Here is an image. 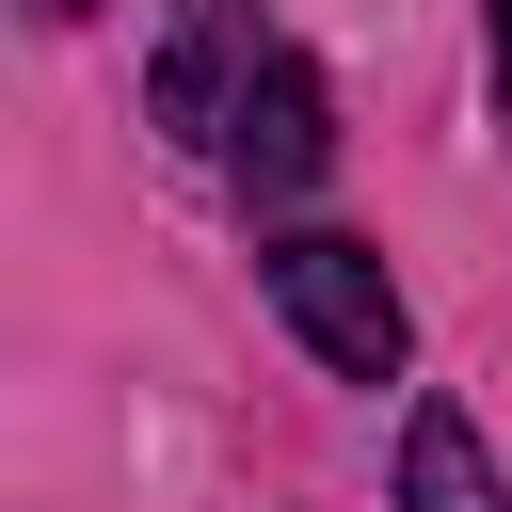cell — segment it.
<instances>
[{
  "instance_id": "cell-4",
  "label": "cell",
  "mask_w": 512,
  "mask_h": 512,
  "mask_svg": "<svg viewBox=\"0 0 512 512\" xmlns=\"http://www.w3.org/2000/svg\"><path fill=\"white\" fill-rule=\"evenodd\" d=\"M400 512H512L496 464H480V432L448 400H416V432H400Z\"/></svg>"
},
{
  "instance_id": "cell-2",
  "label": "cell",
  "mask_w": 512,
  "mask_h": 512,
  "mask_svg": "<svg viewBox=\"0 0 512 512\" xmlns=\"http://www.w3.org/2000/svg\"><path fill=\"white\" fill-rule=\"evenodd\" d=\"M256 64H272V48H256V0H192V32H176L160 80H144V112H160L176 144H224L240 96H256Z\"/></svg>"
},
{
  "instance_id": "cell-3",
  "label": "cell",
  "mask_w": 512,
  "mask_h": 512,
  "mask_svg": "<svg viewBox=\"0 0 512 512\" xmlns=\"http://www.w3.org/2000/svg\"><path fill=\"white\" fill-rule=\"evenodd\" d=\"M224 160H240L256 192H320V160H336V96H320V64H304V48H272V64H256V96H240Z\"/></svg>"
},
{
  "instance_id": "cell-5",
  "label": "cell",
  "mask_w": 512,
  "mask_h": 512,
  "mask_svg": "<svg viewBox=\"0 0 512 512\" xmlns=\"http://www.w3.org/2000/svg\"><path fill=\"white\" fill-rule=\"evenodd\" d=\"M496 96H512V0H496Z\"/></svg>"
},
{
  "instance_id": "cell-1",
  "label": "cell",
  "mask_w": 512,
  "mask_h": 512,
  "mask_svg": "<svg viewBox=\"0 0 512 512\" xmlns=\"http://www.w3.org/2000/svg\"><path fill=\"white\" fill-rule=\"evenodd\" d=\"M272 304H288V336H304L336 384H400V352H416V320H400L384 256H368V240H336V224L272 240Z\"/></svg>"
},
{
  "instance_id": "cell-6",
  "label": "cell",
  "mask_w": 512,
  "mask_h": 512,
  "mask_svg": "<svg viewBox=\"0 0 512 512\" xmlns=\"http://www.w3.org/2000/svg\"><path fill=\"white\" fill-rule=\"evenodd\" d=\"M32 16H96V0H32Z\"/></svg>"
}]
</instances>
